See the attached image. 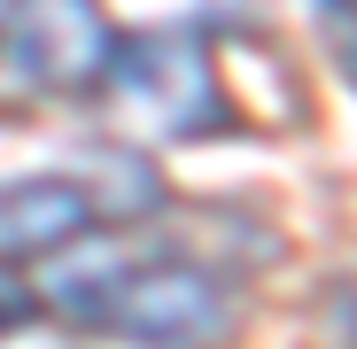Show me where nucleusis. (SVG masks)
<instances>
[{
  "mask_svg": "<svg viewBox=\"0 0 357 349\" xmlns=\"http://www.w3.org/2000/svg\"><path fill=\"white\" fill-rule=\"evenodd\" d=\"M54 318L125 349H218L241 318L233 279L187 249H116L86 241V264H63L47 287Z\"/></svg>",
  "mask_w": 357,
  "mask_h": 349,
  "instance_id": "obj_1",
  "label": "nucleus"
},
{
  "mask_svg": "<svg viewBox=\"0 0 357 349\" xmlns=\"http://www.w3.org/2000/svg\"><path fill=\"white\" fill-rule=\"evenodd\" d=\"M163 210V179L148 155H101V163H63V171H24L0 187V272L54 264L86 249L93 233H116Z\"/></svg>",
  "mask_w": 357,
  "mask_h": 349,
  "instance_id": "obj_2",
  "label": "nucleus"
},
{
  "mask_svg": "<svg viewBox=\"0 0 357 349\" xmlns=\"http://www.w3.org/2000/svg\"><path fill=\"white\" fill-rule=\"evenodd\" d=\"M132 132L148 140H202L225 101H218V78H210V54L187 39V31H148V39H116L109 54V78L101 93Z\"/></svg>",
  "mask_w": 357,
  "mask_h": 349,
  "instance_id": "obj_3",
  "label": "nucleus"
},
{
  "mask_svg": "<svg viewBox=\"0 0 357 349\" xmlns=\"http://www.w3.org/2000/svg\"><path fill=\"white\" fill-rule=\"evenodd\" d=\"M116 39L101 0H0V70L31 93H101Z\"/></svg>",
  "mask_w": 357,
  "mask_h": 349,
  "instance_id": "obj_4",
  "label": "nucleus"
},
{
  "mask_svg": "<svg viewBox=\"0 0 357 349\" xmlns=\"http://www.w3.org/2000/svg\"><path fill=\"white\" fill-rule=\"evenodd\" d=\"M319 16H326V31L342 47V63L357 70V0H319Z\"/></svg>",
  "mask_w": 357,
  "mask_h": 349,
  "instance_id": "obj_5",
  "label": "nucleus"
},
{
  "mask_svg": "<svg viewBox=\"0 0 357 349\" xmlns=\"http://www.w3.org/2000/svg\"><path fill=\"white\" fill-rule=\"evenodd\" d=\"M24 311H31V303H24V295H0V326H16V318H24Z\"/></svg>",
  "mask_w": 357,
  "mask_h": 349,
  "instance_id": "obj_6",
  "label": "nucleus"
}]
</instances>
